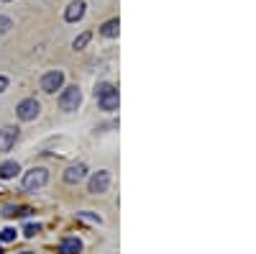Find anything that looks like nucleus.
<instances>
[{
  "mask_svg": "<svg viewBox=\"0 0 256 254\" xmlns=\"http://www.w3.org/2000/svg\"><path fill=\"white\" fill-rule=\"evenodd\" d=\"M100 34H102V36H118V18L108 21V24H102Z\"/></svg>",
  "mask_w": 256,
  "mask_h": 254,
  "instance_id": "obj_13",
  "label": "nucleus"
},
{
  "mask_svg": "<svg viewBox=\"0 0 256 254\" xmlns=\"http://www.w3.org/2000/svg\"><path fill=\"white\" fill-rule=\"evenodd\" d=\"M16 141H18V129L16 126H3L0 129V152H10L13 146H16Z\"/></svg>",
  "mask_w": 256,
  "mask_h": 254,
  "instance_id": "obj_7",
  "label": "nucleus"
},
{
  "mask_svg": "<svg viewBox=\"0 0 256 254\" xmlns=\"http://www.w3.org/2000/svg\"><path fill=\"white\" fill-rule=\"evenodd\" d=\"M16 239V228H3L0 231V241H13Z\"/></svg>",
  "mask_w": 256,
  "mask_h": 254,
  "instance_id": "obj_15",
  "label": "nucleus"
},
{
  "mask_svg": "<svg viewBox=\"0 0 256 254\" xmlns=\"http://www.w3.org/2000/svg\"><path fill=\"white\" fill-rule=\"evenodd\" d=\"M90 39H92V34H90V31H84V34H80V36L74 39V44H72V47H74V49H84Z\"/></svg>",
  "mask_w": 256,
  "mask_h": 254,
  "instance_id": "obj_14",
  "label": "nucleus"
},
{
  "mask_svg": "<svg viewBox=\"0 0 256 254\" xmlns=\"http://www.w3.org/2000/svg\"><path fill=\"white\" fill-rule=\"evenodd\" d=\"M62 85H64V72L62 70H52V72H46L44 77H41V90L49 93V95L62 90Z\"/></svg>",
  "mask_w": 256,
  "mask_h": 254,
  "instance_id": "obj_5",
  "label": "nucleus"
},
{
  "mask_svg": "<svg viewBox=\"0 0 256 254\" xmlns=\"http://www.w3.org/2000/svg\"><path fill=\"white\" fill-rule=\"evenodd\" d=\"M95 98H98L102 111H116L118 108V90L113 88L110 82H100L98 90H95Z\"/></svg>",
  "mask_w": 256,
  "mask_h": 254,
  "instance_id": "obj_1",
  "label": "nucleus"
},
{
  "mask_svg": "<svg viewBox=\"0 0 256 254\" xmlns=\"http://www.w3.org/2000/svg\"><path fill=\"white\" fill-rule=\"evenodd\" d=\"M38 111H41L38 100H36V98H26V100H20V103H18L16 116H18L20 121H34V118L38 116Z\"/></svg>",
  "mask_w": 256,
  "mask_h": 254,
  "instance_id": "obj_4",
  "label": "nucleus"
},
{
  "mask_svg": "<svg viewBox=\"0 0 256 254\" xmlns=\"http://www.w3.org/2000/svg\"><path fill=\"white\" fill-rule=\"evenodd\" d=\"M10 26H13V24H10V18H8V16H0V34H8Z\"/></svg>",
  "mask_w": 256,
  "mask_h": 254,
  "instance_id": "obj_16",
  "label": "nucleus"
},
{
  "mask_svg": "<svg viewBox=\"0 0 256 254\" xmlns=\"http://www.w3.org/2000/svg\"><path fill=\"white\" fill-rule=\"evenodd\" d=\"M31 208H20V205H6L3 208V216L6 218H16V216H28Z\"/></svg>",
  "mask_w": 256,
  "mask_h": 254,
  "instance_id": "obj_12",
  "label": "nucleus"
},
{
  "mask_svg": "<svg viewBox=\"0 0 256 254\" xmlns=\"http://www.w3.org/2000/svg\"><path fill=\"white\" fill-rule=\"evenodd\" d=\"M90 193L92 195H100V193H105V190L110 187V172H105V169H100V172H95L92 177H90Z\"/></svg>",
  "mask_w": 256,
  "mask_h": 254,
  "instance_id": "obj_6",
  "label": "nucleus"
},
{
  "mask_svg": "<svg viewBox=\"0 0 256 254\" xmlns=\"http://www.w3.org/2000/svg\"><path fill=\"white\" fill-rule=\"evenodd\" d=\"M20 254H31V251H20Z\"/></svg>",
  "mask_w": 256,
  "mask_h": 254,
  "instance_id": "obj_19",
  "label": "nucleus"
},
{
  "mask_svg": "<svg viewBox=\"0 0 256 254\" xmlns=\"http://www.w3.org/2000/svg\"><path fill=\"white\" fill-rule=\"evenodd\" d=\"M18 172H20V167H18V162H13V159H8V162L0 164V180H13Z\"/></svg>",
  "mask_w": 256,
  "mask_h": 254,
  "instance_id": "obj_11",
  "label": "nucleus"
},
{
  "mask_svg": "<svg viewBox=\"0 0 256 254\" xmlns=\"http://www.w3.org/2000/svg\"><path fill=\"white\" fill-rule=\"evenodd\" d=\"M84 175H88V167H84L82 162L80 164H72L67 172H64V182H70V185H74V182H80V180H84Z\"/></svg>",
  "mask_w": 256,
  "mask_h": 254,
  "instance_id": "obj_10",
  "label": "nucleus"
},
{
  "mask_svg": "<svg viewBox=\"0 0 256 254\" xmlns=\"http://www.w3.org/2000/svg\"><path fill=\"white\" fill-rule=\"evenodd\" d=\"M82 251V241L77 236H64L59 241V254H80Z\"/></svg>",
  "mask_w": 256,
  "mask_h": 254,
  "instance_id": "obj_9",
  "label": "nucleus"
},
{
  "mask_svg": "<svg viewBox=\"0 0 256 254\" xmlns=\"http://www.w3.org/2000/svg\"><path fill=\"white\" fill-rule=\"evenodd\" d=\"M8 88V77H3V75H0V93H3Z\"/></svg>",
  "mask_w": 256,
  "mask_h": 254,
  "instance_id": "obj_18",
  "label": "nucleus"
},
{
  "mask_svg": "<svg viewBox=\"0 0 256 254\" xmlns=\"http://www.w3.org/2000/svg\"><path fill=\"white\" fill-rule=\"evenodd\" d=\"M24 234H26V236H36V234H38V226L28 223V226H26V231H24Z\"/></svg>",
  "mask_w": 256,
  "mask_h": 254,
  "instance_id": "obj_17",
  "label": "nucleus"
},
{
  "mask_svg": "<svg viewBox=\"0 0 256 254\" xmlns=\"http://www.w3.org/2000/svg\"><path fill=\"white\" fill-rule=\"evenodd\" d=\"M84 0H74V3L67 6V11H64V21H70V24H77V21L84 16Z\"/></svg>",
  "mask_w": 256,
  "mask_h": 254,
  "instance_id": "obj_8",
  "label": "nucleus"
},
{
  "mask_svg": "<svg viewBox=\"0 0 256 254\" xmlns=\"http://www.w3.org/2000/svg\"><path fill=\"white\" fill-rule=\"evenodd\" d=\"M80 103H82V93H80L77 85H72V88H64V90H62V95H59V108H62V111L72 113V111L80 108Z\"/></svg>",
  "mask_w": 256,
  "mask_h": 254,
  "instance_id": "obj_3",
  "label": "nucleus"
},
{
  "mask_svg": "<svg viewBox=\"0 0 256 254\" xmlns=\"http://www.w3.org/2000/svg\"><path fill=\"white\" fill-rule=\"evenodd\" d=\"M46 182H49V172L44 167H34V169H28V172L24 175V190H28V193L44 187Z\"/></svg>",
  "mask_w": 256,
  "mask_h": 254,
  "instance_id": "obj_2",
  "label": "nucleus"
},
{
  "mask_svg": "<svg viewBox=\"0 0 256 254\" xmlns=\"http://www.w3.org/2000/svg\"><path fill=\"white\" fill-rule=\"evenodd\" d=\"M0 254H3V249H0Z\"/></svg>",
  "mask_w": 256,
  "mask_h": 254,
  "instance_id": "obj_20",
  "label": "nucleus"
}]
</instances>
